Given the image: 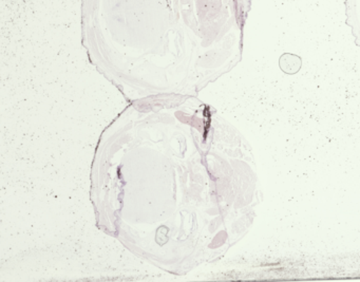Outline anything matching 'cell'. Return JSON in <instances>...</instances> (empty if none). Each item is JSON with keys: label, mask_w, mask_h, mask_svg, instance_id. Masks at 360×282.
<instances>
[{"label": "cell", "mask_w": 360, "mask_h": 282, "mask_svg": "<svg viewBox=\"0 0 360 282\" xmlns=\"http://www.w3.org/2000/svg\"><path fill=\"white\" fill-rule=\"evenodd\" d=\"M347 23L360 41V0H345Z\"/></svg>", "instance_id": "7a4b0ae2"}, {"label": "cell", "mask_w": 360, "mask_h": 282, "mask_svg": "<svg viewBox=\"0 0 360 282\" xmlns=\"http://www.w3.org/2000/svg\"><path fill=\"white\" fill-rule=\"evenodd\" d=\"M250 0H82L90 47L131 53L139 48L240 52Z\"/></svg>", "instance_id": "6da1fadb"}]
</instances>
